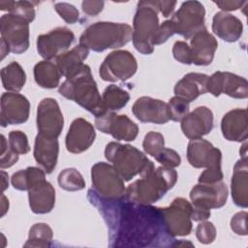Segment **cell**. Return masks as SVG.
<instances>
[{
    "mask_svg": "<svg viewBox=\"0 0 248 248\" xmlns=\"http://www.w3.org/2000/svg\"><path fill=\"white\" fill-rule=\"evenodd\" d=\"M18 160V154L16 153L9 145L8 140L3 135H1V169H7L15 165Z\"/></svg>",
    "mask_w": 248,
    "mask_h": 248,
    "instance_id": "obj_42",
    "label": "cell"
},
{
    "mask_svg": "<svg viewBox=\"0 0 248 248\" xmlns=\"http://www.w3.org/2000/svg\"><path fill=\"white\" fill-rule=\"evenodd\" d=\"M157 1H140L133 20L132 41L135 48L142 54H151L154 46L152 37L159 26Z\"/></svg>",
    "mask_w": 248,
    "mask_h": 248,
    "instance_id": "obj_6",
    "label": "cell"
},
{
    "mask_svg": "<svg viewBox=\"0 0 248 248\" xmlns=\"http://www.w3.org/2000/svg\"><path fill=\"white\" fill-rule=\"evenodd\" d=\"M84 14L94 16L102 12L104 8V1H83L81 3Z\"/></svg>",
    "mask_w": 248,
    "mask_h": 248,
    "instance_id": "obj_48",
    "label": "cell"
},
{
    "mask_svg": "<svg viewBox=\"0 0 248 248\" xmlns=\"http://www.w3.org/2000/svg\"><path fill=\"white\" fill-rule=\"evenodd\" d=\"M102 100L107 111H115L127 105L130 100V95L121 87L110 84L105 89Z\"/></svg>",
    "mask_w": 248,
    "mask_h": 248,
    "instance_id": "obj_33",
    "label": "cell"
},
{
    "mask_svg": "<svg viewBox=\"0 0 248 248\" xmlns=\"http://www.w3.org/2000/svg\"><path fill=\"white\" fill-rule=\"evenodd\" d=\"M59 186L66 191H79L85 187V181L81 173L74 169L69 168L62 170L58 175Z\"/></svg>",
    "mask_w": 248,
    "mask_h": 248,
    "instance_id": "obj_35",
    "label": "cell"
},
{
    "mask_svg": "<svg viewBox=\"0 0 248 248\" xmlns=\"http://www.w3.org/2000/svg\"><path fill=\"white\" fill-rule=\"evenodd\" d=\"M172 55L174 59L182 64H192L190 46L183 41H177L172 46Z\"/></svg>",
    "mask_w": 248,
    "mask_h": 248,
    "instance_id": "obj_45",
    "label": "cell"
},
{
    "mask_svg": "<svg viewBox=\"0 0 248 248\" xmlns=\"http://www.w3.org/2000/svg\"><path fill=\"white\" fill-rule=\"evenodd\" d=\"M213 129V113L204 107H198L181 120V130L190 140L202 139Z\"/></svg>",
    "mask_w": 248,
    "mask_h": 248,
    "instance_id": "obj_21",
    "label": "cell"
},
{
    "mask_svg": "<svg viewBox=\"0 0 248 248\" xmlns=\"http://www.w3.org/2000/svg\"><path fill=\"white\" fill-rule=\"evenodd\" d=\"M246 218H247L246 211H240L233 215V217L231 220V229L233 231L234 233L238 235L247 234Z\"/></svg>",
    "mask_w": 248,
    "mask_h": 248,
    "instance_id": "obj_47",
    "label": "cell"
},
{
    "mask_svg": "<svg viewBox=\"0 0 248 248\" xmlns=\"http://www.w3.org/2000/svg\"><path fill=\"white\" fill-rule=\"evenodd\" d=\"M173 34H174V29H173L171 21L170 20H166L158 26L156 32L154 33V35L152 37L151 43H152L153 46H157V45L164 44Z\"/></svg>",
    "mask_w": 248,
    "mask_h": 248,
    "instance_id": "obj_44",
    "label": "cell"
},
{
    "mask_svg": "<svg viewBox=\"0 0 248 248\" xmlns=\"http://www.w3.org/2000/svg\"><path fill=\"white\" fill-rule=\"evenodd\" d=\"M137 69V60L131 52L114 50L104 59L99 75L106 81H125L136 74Z\"/></svg>",
    "mask_w": 248,
    "mask_h": 248,
    "instance_id": "obj_10",
    "label": "cell"
},
{
    "mask_svg": "<svg viewBox=\"0 0 248 248\" xmlns=\"http://www.w3.org/2000/svg\"><path fill=\"white\" fill-rule=\"evenodd\" d=\"M208 76L201 73L185 75L174 86V94L189 103L207 92Z\"/></svg>",
    "mask_w": 248,
    "mask_h": 248,
    "instance_id": "obj_27",
    "label": "cell"
},
{
    "mask_svg": "<svg viewBox=\"0 0 248 248\" xmlns=\"http://www.w3.org/2000/svg\"><path fill=\"white\" fill-rule=\"evenodd\" d=\"M63 114L56 100L52 98L43 99L37 108L38 134L57 139L63 130Z\"/></svg>",
    "mask_w": 248,
    "mask_h": 248,
    "instance_id": "obj_14",
    "label": "cell"
},
{
    "mask_svg": "<svg viewBox=\"0 0 248 248\" xmlns=\"http://www.w3.org/2000/svg\"><path fill=\"white\" fill-rule=\"evenodd\" d=\"M233 202L240 207L248 205V167L247 158H240L233 167L231 182Z\"/></svg>",
    "mask_w": 248,
    "mask_h": 248,
    "instance_id": "obj_28",
    "label": "cell"
},
{
    "mask_svg": "<svg viewBox=\"0 0 248 248\" xmlns=\"http://www.w3.org/2000/svg\"><path fill=\"white\" fill-rule=\"evenodd\" d=\"M54 9L63 20L69 24H74L78 20V10L72 4L60 2L54 5Z\"/></svg>",
    "mask_w": 248,
    "mask_h": 248,
    "instance_id": "obj_41",
    "label": "cell"
},
{
    "mask_svg": "<svg viewBox=\"0 0 248 248\" xmlns=\"http://www.w3.org/2000/svg\"><path fill=\"white\" fill-rule=\"evenodd\" d=\"M177 180V172L170 168L159 167L140 176L128 186L125 198L140 204H152L162 199Z\"/></svg>",
    "mask_w": 248,
    "mask_h": 248,
    "instance_id": "obj_3",
    "label": "cell"
},
{
    "mask_svg": "<svg viewBox=\"0 0 248 248\" xmlns=\"http://www.w3.org/2000/svg\"><path fill=\"white\" fill-rule=\"evenodd\" d=\"M196 235L201 243L209 244L216 238V229L211 222L202 221L196 229Z\"/></svg>",
    "mask_w": 248,
    "mask_h": 248,
    "instance_id": "obj_40",
    "label": "cell"
},
{
    "mask_svg": "<svg viewBox=\"0 0 248 248\" xmlns=\"http://www.w3.org/2000/svg\"><path fill=\"white\" fill-rule=\"evenodd\" d=\"M95 126L99 131L111 135L117 140L133 141L139 134L138 125L127 115L108 110L95 117Z\"/></svg>",
    "mask_w": 248,
    "mask_h": 248,
    "instance_id": "obj_12",
    "label": "cell"
},
{
    "mask_svg": "<svg viewBox=\"0 0 248 248\" xmlns=\"http://www.w3.org/2000/svg\"><path fill=\"white\" fill-rule=\"evenodd\" d=\"M1 41L10 52L20 54L29 46V22L13 14H5L0 18Z\"/></svg>",
    "mask_w": 248,
    "mask_h": 248,
    "instance_id": "obj_9",
    "label": "cell"
},
{
    "mask_svg": "<svg viewBox=\"0 0 248 248\" xmlns=\"http://www.w3.org/2000/svg\"><path fill=\"white\" fill-rule=\"evenodd\" d=\"M223 179V172L221 170V167H213V168H207L205 170H203L200 177H199V183H206L211 184L218 181H221Z\"/></svg>",
    "mask_w": 248,
    "mask_h": 248,
    "instance_id": "obj_46",
    "label": "cell"
},
{
    "mask_svg": "<svg viewBox=\"0 0 248 248\" xmlns=\"http://www.w3.org/2000/svg\"><path fill=\"white\" fill-rule=\"evenodd\" d=\"M132 111L143 123L165 124L170 119L167 103L147 96H142L134 103Z\"/></svg>",
    "mask_w": 248,
    "mask_h": 248,
    "instance_id": "obj_19",
    "label": "cell"
},
{
    "mask_svg": "<svg viewBox=\"0 0 248 248\" xmlns=\"http://www.w3.org/2000/svg\"><path fill=\"white\" fill-rule=\"evenodd\" d=\"M8 143L10 147L18 155L26 154L30 150L27 136L21 131H12L9 134Z\"/></svg>",
    "mask_w": 248,
    "mask_h": 248,
    "instance_id": "obj_39",
    "label": "cell"
},
{
    "mask_svg": "<svg viewBox=\"0 0 248 248\" xmlns=\"http://www.w3.org/2000/svg\"><path fill=\"white\" fill-rule=\"evenodd\" d=\"M214 3L225 13L230 11H235L247 4L246 1H214Z\"/></svg>",
    "mask_w": 248,
    "mask_h": 248,
    "instance_id": "obj_49",
    "label": "cell"
},
{
    "mask_svg": "<svg viewBox=\"0 0 248 248\" xmlns=\"http://www.w3.org/2000/svg\"><path fill=\"white\" fill-rule=\"evenodd\" d=\"M157 3L159 12H161L165 17L170 16L176 5V1H157Z\"/></svg>",
    "mask_w": 248,
    "mask_h": 248,
    "instance_id": "obj_51",
    "label": "cell"
},
{
    "mask_svg": "<svg viewBox=\"0 0 248 248\" xmlns=\"http://www.w3.org/2000/svg\"><path fill=\"white\" fill-rule=\"evenodd\" d=\"M89 49L78 45L68 50L56 58V66L61 76L66 78L77 73L83 65V61L87 58Z\"/></svg>",
    "mask_w": 248,
    "mask_h": 248,
    "instance_id": "obj_29",
    "label": "cell"
},
{
    "mask_svg": "<svg viewBox=\"0 0 248 248\" xmlns=\"http://www.w3.org/2000/svg\"><path fill=\"white\" fill-rule=\"evenodd\" d=\"M1 80L3 87L9 92H19L26 81V75L23 68L17 62H12L2 68Z\"/></svg>",
    "mask_w": 248,
    "mask_h": 248,
    "instance_id": "obj_31",
    "label": "cell"
},
{
    "mask_svg": "<svg viewBox=\"0 0 248 248\" xmlns=\"http://www.w3.org/2000/svg\"><path fill=\"white\" fill-rule=\"evenodd\" d=\"M217 46L216 39L206 29L198 32L191 38L190 43L192 63L198 66L209 65L214 58Z\"/></svg>",
    "mask_w": 248,
    "mask_h": 248,
    "instance_id": "obj_23",
    "label": "cell"
},
{
    "mask_svg": "<svg viewBox=\"0 0 248 248\" xmlns=\"http://www.w3.org/2000/svg\"><path fill=\"white\" fill-rule=\"evenodd\" d=\"M105 157L115 168L124 181L140 176L155 169L154 164L138 148L130 144L111 141L107 144Z\"/></svg>",
    "mask_w": 248,
    "mask_h": 248,
    "instance_id": "obj_5",
    "label": "cell"
},
{
    "mask_svg": "<svg viewBox=\"0 0 248 248\" xmlns=\"http://www.w3.org/2000/svg\"><path fill=\"white\" fill-rule=\"evenodd\" d=\"M205 10L199 1L183 2L178 11L170 19L172 23L174 34H179L185 39H191L198 32L205 28Z\"/></svg>",
    "mask_w": 248,
    "mask_h": 248,
    "instance_id": "obj_8",
    "label": "cell"
},
{
    "mask_svg": "<svg viewBox=\"0 0 248 248\" xmlns=\"http://www.w3.org/2000/svg\"><path fill=\"white\" fill-rule=\"evenodd\" d=\"M209 216H210V210L192 205V217H191L192 220L197 222H202V221L207 220Z\"/></svg>",
    "mask_w": 248,
    "mask_h": 248,
    "instance_id": "obj_50",
    "label": "cell"
},
{
    "mask_svg": "<svg viewBox=\"0 0 248 248\" xmlns=\"http://www.w3.org/2000/svg\"><path fill=\"white\" fill-rule=\"evenodd\" d=\"M165 228L173 237L190 234L192 231V204L184 198H176L168 207L161 208Z\"/></svg>",
    "mask_w": 248,
    "mask_h": 248,
    "instance_id": "obj_11",
    "label": "cell"
},
{
    "mask_svg": "<svg viewBox=\"0 0 248 248\" xmlns=\"http://www.w3.org/2000/svg\"><path fill=\"white\" fill-rule=\"evenodd\" d=\"M155 160L158 163H160L163 167L170 169L178 167L181 163V158L179 154L175 150L166 147H164L162 151L155 157Z\"/></svg>",
    "mask_w": 248,
    "mask_h": 248,
    "instance_id": "obj_43",
    "label": "cell"
},
{
    "mask_svg": "<svg viewBox=\"0 0 248 248\" xmlns=\"http://www.w3.org/2000/svg\"><path fill=\"white\" fill-rule=\"evenodd\" d=\"M87 199L102 214L108 232L110 247H169L174 246L175 238L165 228L161 207L140 204L127 200H108L93 189Z\"/></svg>",
    "mask_w": 248,
    "mask_h": 248,
    "instance_id": "obj_1",
    "label": "cell"
},
{
    "mask_svg": "<svg viewBox=\"0 0 248 248\" xmlns=\"http://www.w3.org/2000/svg\"><path fill=\"white\" fill-rule=\"evenodd\" d=\"M192 205L210 210L226 204L228 199L227 185L221 180L215 183H199L190 192Z\"/></svg>",
    "mask_w": 248,
    "mask_h": 248,
    "instance_id": "obj_17",
    "label": "cell"
},
{
    "mask_svg": "<svg viewBox=\"0 0 248 248\" xmlns=\"http://www.w3.org/2000/svg\"><path fill=\"white\" fill-rule=\"evenodd\" d=\"M92 189L102 198L118 200L125 197L124 180L115 168L105 162L96 163L91 169Z\"/></svg>",
    "mask_w": 248,
    "mask_h": 248,
    "instance_id": "obj_7",
    "label": "cell"
},
{
    "mask_svg": "<svg viewBox=\"0 0 248 248\" xmlns=\"http://www.w3.org/2000/svg\"><path fill=\"white\" fill-rule=\"evenodd\" d=\"M0 106V123L2 127L22 124L28 120L30 104L23 95L16 92L3 93Z\"/></svg>",
    "mask_w": 248,
    "mask_h": 248,
    "instance_id": "obj_16",
    "label": "cell"
},
{
    "mask_svg": "<svg viewBox=\"0 0 248 248\" xmlns=\"http://www.w3.org/2000/svg\"><path fill=\"white\" fill-rule=\"evenodd\" d=\"M1 175H2V191H5L6 188L8 187V174L5 171H1Z\"/></svg>",
    "mask_w": 248,
    "mask_h": 248,
    "instance_id": "obj_53",
    "label": "cell"
},
{
    "mask_svg": "<svg viewBox=\"0 0 248 248\" xmlns=\"http://www.w3.org/2000/svg\"><path fill=\"white\" fill-rule=\"evenodd\" d=\"M45 174V170L40 168L28 167L25 170L15 172L11 178V182L16 190L29 191L33 186L46 179Z\"/></svg>",
    "mask_w": 248,
    "mask_h": 248,
    "instance_id": "obj_32",
    "label": "cell"
},
{
    "mask_svg": "<svg viewBox=\"0 0 248 248\" xmlns=\"http://www.w3.org/2000/svg\"><path fill=\"white\" fill-rule=\"evenodd\" d=\"M207 92L218 97L222 93L236 99L248 97V82L246 78L230 72H215L208 78Z\"/></svg>",
    "mask_w": 248,
    "mask_h": 248,
    "instance_id": "obj_13",
    "label": "cell"
},
{
    "mask_svg": "<svg viewBox=\"0 0 248 248\" xmlns=\"http://www.w3.org/2000/svg\"><path fill=\"white\" fill-rule=\"evenodd\" d=\"M34 78L39 86L52 89L59 85L61 74L56 64L44 60L34 66Z\"/></svg>",
    "mask_w": 248,
    "mask_h": 248,
    "instance_id": "obj_30",
    "label": "cell"
},
{
    "mask_svg": "<svg viewBox=\"0 0 248 248\" xmlns=\"http://www.w3.org/2000/svg\"><path fill=\"white\" fill-rule=\"evenodd\" d=\"M167 105L170 119L172 121H181L189 113V102L180 97H172Z\"/></svg>",
    "mask_w": 248,
    "mask_h": 248,
    "instance_id": "obj_37",
    "label": "cell"
},
{
    "mask_svg": "<svg viewBox=\"0 0 248 248\" xmlns=\"http://www.w3.org/2000/svg\"><path fill=\"white\" fill-rule=\"evenodd\" d=\"M53 232L51 228L46 223L34 224L28 234V239L23 245L24 247H39L45 248L51 245Z\"/></svg>",
    "mask_w": 248,
    "mask_h": 248,
    "instance_id": "obj_34",
    "label": "cell"
},
{
    "mask_svg": "<svg viewBox=\"0 0 248 248\" xmlns=\"http://www.w3.org/2000/svg\"><path fill=\"white\" fill-rule=\"evenodd\" d=\"M29 205L32 212L46 214L52 210L55 204V190L46 179L33 186L28 191Z\"/></svg>",
    "mask_w": 248,
    "mask_h": 248,
    "instance_id": "obj_25",
    "label": "cell"
},
{
    "mask_svg": "<svg viewBox=\"0 0 248 248\" xmlns=\"http://www.w3.org/2000/svg\"><path fill=\"white\" fill-rule=\"evenodd\" d=\"M9 13L27 20L29 23L35 18V9L33 3L29 1H12Z\"/></svg>",
    "mask_w": 248,
    "mask_h": 248,
    "instance_id": "obj_38",
    "label": "cell"
},
{
    "mask_svg": "<svg viewBox=\"0 0 248 248\" xmlns=\"http://www.w3.org/2000/svg\"><path fill=\"white\" fill-rule=\"evenodd\" d=\"M59 153L57 139L38 134L35 139L34 158L46 173H51L55 169Z\"/></svg>",
    "mask_w": 248,
    "mask_h": 248,
    "instance_id": "obj_24",
    "label": "cell"
},
{
    "mask_svg": "<svg viewBox=\"0 0 248 248\" xmlns=\"http://www.w3.org/2000/svg\"><path fill=\"white\" fill-rule=\"evenodd\" d=\"M95 138L93 125L84 118H77L72 122L66 135V148L71 153H81L92 145Z\"/></svg>",
    "mask_w": 248,
    "mask_h": 248,
    "instance_id": "obj_20",
    "label": "cell"
},
{
    "mask_svg": "<svg viewBox=\"0 0 248 248\" xmlns=\"http://www.w3.org/2000/svg\"><path fill=\"white\" fill-rule=\"evenodd\" d=\"M75 40L74 33L67 27H57L37 39V51L45 60L56 59L66 52Z\"/></svg>",
    "mask_w": 248,
    "mask_h": 248,
    "instance_id": "obj_15",
    "label": "cell"
},
{
    "mask_svg": "<svg viewBox=\"0 0 248 248\" xmlns=\"http://www.w3.org/2000/svg\"><path fill=\"white\" fill-rule=\"evenodd\" d=\"M59 93L88 110L95 117L107 111L90 67L86 64H83L77 73L62 82L59 86Z\"/></svg>",
    "mask_w": 248,
    "mask_h": 248,
    "instance_id": "obj_2",
    "label": "cell"
},
{
    "mask_svg": "<svg viewBox=\"0 0 248 248\" xmlns=\"http://www.w3.org/2000/svg\"><path fill=\"white\" fill-rule=\"evenodd\" d=\"M142 147L146 154L155 158L165 147V140L163 135L158 132L147 133L144 137Z\"/></svg>",
    "mask_w": 248,
    "mask_h": 248,
    "instance_id": "obj_36",
    "label": "cell"
},
{
    "mask_svg": "<svg viewBox=\"0 0 248 248\" xmlns=\"http://www.w3.org/2000/svg\"><path fill=\"white\" fill-rule=\"evenodd\" d=\"M221 131L223 137L231 141H245L248 136V118L245 108H234L222 118Z\"/></svg>",
    "mask_w": 248,
    "mask_h": 248,
    "instance_id": "obj_22",
    "label": "cell"
},
{
    "mask_svg": "<svg viewBox=\"0 0 248 248\" xmlns=\"http://www.w3.org/2000/svg\"><path fill=\"white\" fill-rule=\"evenodd\" d=\"M8 209H9V201L5 197V195L2 194V197H1V216L2 217L6 214Z\"/></svg>",
    "mask_w": 248,
    "mask_h": 248,
    "instance_id": "obj_52",
    "label": "cell"
},
{
    "mask_svg": "<svg viewBox=\"0 0 248 248\" xmlns=\"http://www.w3.org/2000/svg\"><path fill=\"white\" fill-rule=\"evenodd\" d=\"M133 28L126 23L99 21L89 25L79 37V45L95 52L118 48L132 40Z\"/></svg>",
    "mask_w": 248,
    "mask_h": 248,
    "instance_id": "obj_4",
    "label": "cell"
},
{
    "mask_svg": "<svg viewBox=\"0 0 248 248\" xmlns=\"http://www.w3.org/2000/svg\"><path fill=\"white\" fill-rule=\"evenodd\" d=\"M212 31L220 39L233 43L236 42L242 35L243 25L239 18L225 13H216L212 19Z\"/></svg>",
    "mask_w": 248,
    "mask_h": 248,
    "instance_id": "obj_26",
    "label": "cell"
},
{
    "mask_svg": "<svg viewBox=\"0 0 248 248\" xmlns=\"http://www.w3.org/2000/svg\"><path fill=\"white\" fill-rule=\"evenodd\" d=\"M187 159L190 165L197 169L221 167L222 153L209 141L197 139L188 143Z\"/></svg>",
    "mask_w": 248,
    "mask_h": 248,
    "instance_id": "obj_18",
    "label": "cell"
}]
</instances>
